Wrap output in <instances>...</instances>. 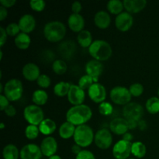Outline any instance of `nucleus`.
Wrapping results in <instances>:
<instances>
[{
  "instance_id": "obj_1",
  "label": "nucleus",
  "mask_w": 159,
  "mask_h": 159,
  "mask_svg": "<svg viewBox=\"0 0 159 159\" xmlns=\"http://www.w3.org/2000/svg\"><path fill=\"white\" fill-rule=\"evenodd\" d=\"M93 111L89 106L82 104L79 106H73L67 111L65 117L66 121L71 123L75 127L84 125L91 120Z\"/></svg>"
},
{
  "instance_id": "obj_2",
  "label": "nucleus",
  "mask_w": 159,
  "mask_h": 159,
  "mask_svg": "<svg viewBox=\"0 0 159 159\" xmlns=\"http://www.w3.org/2000/svg\"><path fill=\"white\" fill-rule=\"evenodd\" d=\"M89 53L94 60L105 61L111 57L113 50L110 43L106 40H96L89 48Z\"/></svg>"
},
{
  "instance_id": "obj_3",
  "label": "nucleus",
  "mask_w": 159,
  "mask_h": 159,
  "mask_svg": "<svg viewBox=\"0 0 159 159\" xmlns=\"http://www.w3.org/2000/svg\"><path fill=\"white\" fill-rule=\"evenodd\" d=\"M66 34V26L60 21H51L43 27V36L51 43L61 41Z\"/></svg>"
},
{
  "instance_id": "obj_4",
  "label": "nucleus",
  "mask_w": 159,
  "mask_h": 159,
  "mask_svg": "<svg viewBox=\"0 0 159 159\" xmlns=\"http://www.w3.org/2000/svg\"><path fill=\"white\" fill-rule=\"evenodd\" d=\"M94 138V132L89 125L84 124L76 127L73 139L75 143L81 148H87L91 145Z\"/></svg>"
},
{
  "instance_id": "obj_5",
  "label": "nucleus",
  "mask_w": 159,
  "mask_h": 159,
  "mask_svg": "<svg viewBox=\"0 0 159 159\" xmlns=\"http://www.w3.org/2000/svg\"><path fill=\"white\" fill-rule=\"evenodd\" d=\"M23 93V83L20 79H12L6 82L3 95L10 102H16L21 99Z\"/></svg>"
},
{
  "instance_id": "obj_6",
  "label": "nucleus",
  "mask_w": 159,
  "mask_h": 159,
  "mask_svg": "<svg viewBox=\"0 0 159 159\" xmlns=\"http://www.w3.org/2000/svg\"><path fill=\"white\" fill-rule=\"evenodd\" d=\"M23 117L30 125L39 126L44 120V113L41 107L32 104L25 107L23 110Z\"/></svg>"
},
{
  "instance_id": "obj_7",
  "label": "nucleus",
  "mask_w": 159,
  "mask_h": 159,
  "mask_svg": "<svg viewBox=\"0 0 159 159\" xmlns=\"http://www.w3.org/2000/svg\"><path fill=\"white\" fill-rule=\"evenodd\" d=\"M110 97L113 103L124 107L130 102L132 96L129 89L119 85V86L113 87L110 90Z\"/></svg>"
},
{
  "instance_id": "obj_8",
  "label": "nucleus",
  "mask_w": 159,
  "mask_h": 159,
  "mask_svg": "<svg viewBox=\"0 0 159 159\" xmlns=\"http://www.w3.org/2000/svg\"><path fill=\"white\" fill-rule=\"evenodd\" d=\"M123 115L127 120L140 121L144 116V108L138 102H130L123 108Z\"/></svg>"
},
{
  "instance_id": "obj_9",
  "label": "nucleus",
  "mask_w": 159,
  "mask_h": 159,
  "mask_svg": "<svg viewBox=\"0 0 159 159\" xmlns=\"http://www.w3.org/2000/svg\"><path fill=\"white\" fill-rule=\"evenodd\" d=\"M94 143L101 150L110 148L113 143V136L110 130L106 128L100 129L95 134Z\"/></svg>"
},
{
  "instance_id": "obj_10",
  "label": "nucleus",
  "mask_w": 159,
  "mask_h": 159,
  "mask_svg": "<svg viewBox=\"0 0 159 159\" xmlns=\"http://www.w3.org/2000/svg\"><path fill=\"white\" fill-rule=\"evenodd\" d=\"M89 97L95 103H102L107 99V93L105 86L99 82H95L88 89Z\"/></svg>"
},
{
  "instance_id": "obj_11",
  "label": "nucleus",
  "mask_w": 159,
  "mask_h": 159,
  "mask_svg": "<svg viewBox=\"0 0 159 159\" xmlns=\"http://www.w3.org/2000/svg\"><path fill=\"white\" fill-rule=\"evenodd\" d=\"M132 143L121 139L113 147V155L116 159H128L131 154Z\"/></svg>"
},
{
  "instance_id": "obj_12",
  "label": "nucleus",
  "mask_w": 159,
  "mask_h": 159,
  "mask_svg": "<svg viewBox=\"0 0 159 159\" xmlns=\"http://www.w3.org/2000/svg\"><path fill=\"white\" fill-rule=\"evenodd\" d=\"M134 24L133 16L127 12H123L115 19V26L120 32H127Z\"/></svg>"
},
{
  "instance_id": "obj_13",
  "label": "nucleus",
  "mask_w": 159,
  "mask_h": 159,
  "mask_svg": "<svg viewBox=\"0 0 159 159\" xmlns=\"http://www.w3.org/2000/svg\"><path fill=\"white\" fill-rule=\"evenodd\" d=\"M67 98L71 105H82L85 99V90L82 89L78 85H71Z\"/></svg>"
},
{
  "instance_id": "obj_14",
  "label": "nucleus",
  "mask_w": 159,
  "mask_h": 159,
  "mask_svg": "<svg viewBox=\"0 0 159 159\" xmlns=\"http://www.w3.org/2000/svg\"><path fill=\"white\" fill-rule=\"evenodd\" d=\"M20 159H41L42 154L40 146L35 144H27L20 151Z\"/></svg>"
},
{
  "instance_id": "obj_15",
  "label": "nucleus",
  "mask_w": 159,
  "mask_h": 159,
  "mask_svg": "<svg viewBox=\"0 0 159 159\" xmlns=\"http://www.w3.org/2000/svg\"><path fill=\"white\" fill-rule=\"evenodd\" d=\"M85 68L86 75L91 76L94 79L95 82H98L99 77L103 72L104 66L101 61L93 59L87 62Z\"/></svg>"
},
{
  "instance_id": "obj_16",
  "label": "nucleus",
  "mask_w": 159,
  "mask_h": 159,
  "mask_svg": "<svg viewBox=\"0 0 159 159\" xmlns=\"http://www.w3.org/2000/svg\"><path fill=\"white\" fill-rule=\"evenodd\" d=\"M40 147L43 155L50 158V157L56 155L58 146H57V142L55 138L48 136L42 140Z\"/></svg>"
},
{
  "instance_id": "obj_17",
  "label": "nucleus",
  "mask_w": 159,
  "mask_h": 159,
  "mask_svg": "<svg viewBox=\"0 0 159 159\" xmlns=\"http://www.w3.org/2000/svg\"><path fill=\"white\" fill-rule=\"evenodd\" d=\"M129 130L128 121L125 118L116 117L110 123V130L116 135H124Z\"/></svg>"
},
{
  "instance_id": "obj_18",
  "label": "nucleus",
  "mask_w": 159,
  "mask_h": 159,
  "mask_svg": "<svg viewBox=\"0 0 159 159\" xmlns=\"http://www.w3.org/2000/svg\"><path fill=\"white\" fill-rule=\"evenodd\" d=\"M22 74H23V78L29 82L37 81L41 75L40 68L37 66V65L31 63V62L26 64L23 66V69H22Z\"/></svg>"
},
{
  "instance_id": "obj_19",
  "label": "nucleus",
  "mask_w": 159,
  "mask_h": 159,
  "mask_svg": "<svg viewBox=\"0 0 159 159\" xmlns=\"http://www.w3.org/2000/svg\"><path fill=\"white\" fill-rule=\"evenodd\" d=\"M18 24L21 32L28 34L35 30L37 22L34 16L31 14H25L20 17Z\"/></svg>"
},
{
  "instance_id": "obj_20",
  "label": "nucleus",
  "mask_w": 159,
  "mask_h": 159,
  "mask_svg": "<svg viewBox=\"0 0 159 159\" xmlns=\"http://www.w3.org/2000/svg\"><path fill=\"white\" fill-rule=\"evenodd\" d=\"M68 27L75 33H80L85 27V20L81 14L71 13L68 19Z\"/></svg>"
},
{
  "instance_id": "obj_21",
  "label": "nucleus",
  "mask_w": 159,
  "mask_h": 159,
  "mask_svg": "<svg viewBox=\"0 0 159 159\" xmlns=\"http://www.w3.org/2000/svg\"><path fill=\"white\" fill-rule=\"evenodd\" d=\"M124 9L126 12L132 14L139 13L146 7V0H124Z\"/></svg>"
},
{
  "instance_id": "obj_22",
  "label": "nucleus",
  "mask_w": 159,
  "mask_h": 159,
  "mask_svg": "<svg viewBox=\"0 0 159 159\" xmlns=\"http://www.w3.org/2000/svg\"><path fill=\"white\" fill-rule=\"evenodd\" d=\"M94 23L99 29H107L110 26L111 17L107 11L100 10L96 13L94 16Z\"/></svg>"
},
{
  "instance_id": "obj_23",
  "label": "nucleus",
  "mask_w": 159,
  "mask_h": 159,
  "mask_svg": "<svg viewBox=\"0 0 159 159\" xmlns=\"http://www.w3.org/2000/svg\"><path fill=\"white\" fill-rule=\"evenodd\" d=\"M58 50L60 54L64 58L70 59L75 54L76 45L72 40H66L60 43Z\"/></svg>"
},
{
  "instance_id": "obj_24",
  "label": "nucleus",
  "mask_w": 159,
  "mask_h": 159,
  "mask_svg": "<svg viewBox=\"0 0 159 159\" xmlns=\"http://www.w3.org/2000/svg\"><path fill=\"white\" fill-rule=\"evenodd\" d=\"M38 127L42 134L48 137L55 131L57 129V124L53 120L50 119V118H46L40 123Z\"/></svg>"
},
{
  "instance_id": "obj_25",
  "label": "nucleus",
  "mask_w": 159,
  "mask_h": 159,
  "mask_svg": "<svg viewBox=\"0 0 159 159\" xmlns=\"http://www.w3.org/2000/svg\"><path fill=\"white\" fill-rule=\"evenodd\" d=\"M76 127L71 124V123L65 121L59 127L58 134L59 136L62 138V139L68 140L70 139L71 138H73L75 132Z\"/></svg>"
},
{
  "instance_id": "obj_26",
  "label": "nucleus",
  "mask_w": 159,
  "mask_h": 159,
  "mask_svg": "<svg viewBox=\"0 0 159 159\" xmlns=\"http://www.w3.org/2000/svg\"><path fill=\"white\" fill-rule=\"evenodd\" d=\"M77 40L79 44L83 48H89L93 43V36L87 30H83L78 34Z\"/></svg>"
},
{
  "instance_id": "obj_27",
  "label": "nucleus",
  "mask_w": 159,
  "mask_h": 159,
  "mask_svg": "<svg viewBox=\"0 0 159 159\" xmlns=\"http://www.w3.org/2000/svg\"><path fill=\"white\" fill-rule=\"evenodd\" d=\"M14 43L17 48L20 50H26L29 48L31 43V39L29 34L25 33H20L16 37H15Z\"/></svg>"
},
{
  "instance_id": "obj_28",
  "label": "nucleus",
  "mask_w": 159,
  "mask_h": 159,
  "mask_svg": "<svg viewBox=\"0 0 159 159\" xmlns=\"http://www.w3.org/2000/svg\"><path fill=\"white\" fill-rule=\"evenodd\" d=\"M2 156L4 159H19L20 158L19 149L12 144L5 146L2 150Z\"/></svg>"
},
{
  "instance_id": "obj_29",
  "label": "nucleus",
  "mask_w": 159,
  "mask_h": 159,
  "mask_svg": "<svg viewBox=\"0 0 159 159\" xmlns=\"http://www.w3.org/2000/svg\"><path fill=\"white\" fill-rule=\"evenodd\" d=\"M48 100V95L43 89H37L34 92L32 95V101L35 105L43 106L47 103Z\"/></svg>"
},
{
  "instance_id": "obj_30",
  "label": "nucleus",
  "mask_w": 159,
  "mask_h": 159,
  "mask_svg": "<svg viewBox=\"0 0 159 159\" xmlns=\"http://www.w3.org/2000/svg\"><path fill=\"white\" fill-rule=\"evenodd\" d=\"M107 10L113 15L118 16L124 12V2L120 0H110L107 2Z\"/></svg>"
},
{
  "instance_id": "obj_31",
  "label": "nucleus",
  "mask_w": 159,
  "mask_h": 159,
  "mask_svg": "<svg viewBox=\"0 0 159 159\" xmlns=\"http://www.w3.org/2000/svg\"><path fill=\"white\" fill-rule=\"evenodd\" d=\"M147 148L145 144L141 141H135L132 143L131 154L138 158H142L145 156Z\"/></svg>"
},
{
  "instance_id": "obj_32",
  "label": "nucleus",
  "mask_w": 159,
  "mask_h": 159,
  "mask_svg": "<svg viewBox=\"0 0 159 159\" xmlns=\"http://www.w3.org/2000/svg\"><path fill=\"white\" fill-rule=\"evenodd\" d=\"M70 87H71V84L68 82H60L54 85L53 91L55 96L58 97H64L65 96H68Z\"/></svg>"
},
{
  "instance_id": "obj_33",
  "label": "nucleus",
  "mask_w": 159,
  "mask_h": 159,
  "mask_svg": "<svg viewBox=\"0 0 159 159\" xmlns=\"http://www.w3.org/2000/svg\"><path fill=\"white\" fill-rule=\"evenodd\" d=\"M145 107L147 111L151 114H156L159 113V98L151 97L146 101Z\"/></svg>"
},
{
  "instance_id": "obj_34",
  "label": "nucleus",
  "mask_w": 159,
  "mask_h": 159,
  "mask_svg": "<svg viewBox=\"0 0 159 159\" xmlns=\"http://www.w3.org/2000/svg\"><path fill=\"white\" fill-rule=\"evenodd\" d=\"M52 70L56 75H62L68 70V65L66 62L62 59L54 60V61L52 63Z\"/></svg>"
},
{
  "instance_id": "obj_35",
  "label": "nucleus",
  "mask_w": 159,
  "mask_h": 159,
  "mask_svg": "<svg viewBox=\"0 0 159 159\" xmlns=\"http://www.w3.org/2000/svg\"><path fill=\"white\" fill-rule=\"evenodd\" d=\"M93 83H95L94 79L91 77V76L88 75H85L82 76V77L79 79V82H78V85L83 90H87L88 91L89 89L93 85Z\"/></svg>"
},
{
  "instance_id": "obj_36",
  "label": "nucleus",
  "mask_w": 159,
  "mask_h": 159,
  "mask_svg": "<svg viewBox=\"0 0 159 159\" xmlns=\"http://www.w3.org/2000/svg\"><path fill=\"white\" fill-rule=\"evenodd\" d=\"M40 133L38 126L29 124L25 129V136L29 140H35L39 136Z\"/></svg>"
},
{
  "instance_id": "obj_37",
  "label": "nucleus",
  "mask_w": 159,
  "mask_h": 159,
  "mask_svg": "<svg viewBox=\"0 0 159 159\" xmlns=\"http://www.w3.org/2000/svg\"><path fill=\"white\" fill-rule=\"evenodd\" d=\"M99 112L103 116H110L113 113V107L112 104L109 102H103L99 104Z\"/></svg>"
},
{
  "instance_id": "obj_38",
  "label": "nucleus",
  "mask_w": 159,
  "mask_h": 159,
  "mask_svg": "<svg viewBox=\"0 0 159 159\" xmlns=\"http://www.w3.org/2000/svg\"><path fill=\"white\" fill-rule=\"evenodd\" d=\"M129 90L132 96L139 97L144 93V86L141 83H134L129 87Z\"/></svg>"
},
{
  "instance_id": "obj_39",
  "label": "nucleus",
  "mask_w": 159,
  "mask_h": 159,
  "mask_svg": "<svg viewBox=\"0 0 159 159\" xmlns=\"http://www.w3.org/2000/svg\"><path fill=\"white\" fill-rule=\"evenodd\" d=\"M37 83L42 89H48L51 84V78L46 74H41L40 75V77L38 78V79L37 80Z\"/></svg>"
},
{
  "instance_id": "obj_40",
  "label": "nucleus",
  "mask_w": 159,
  "mask_h": 159,
  "mask_svg": "<svg viewBox=\"0 0 159 159\" xmlns=\"http://www.w3.org/2000/svg\"><path fill=\"white\" fill-rule=\"evenodd\" d=\"M6 33L10 37H16L20 32V26H19L18 23H11L6 26Z\"/></svg>"
},
{
  "instance_id": "obj_41",
  "label": "nucleus",
  "mask_w": 159,
  "mask_h": 159,
  "mask_svg": "<svg viewBox=\"0 0 159 159\" xmlns=\"http://www.w3.org/2000/svg\"><path fill=\"white\" fill-rule=\"evenodd\" d=\"M30 6L36 12H42L45 9L46 2L43 0H31L30 2Z\"/></svg>"
},
{
  "instance_id": "obj_42",
  "label": "nucleus",
  "mask_w": 159,
  "mask_h": 159,
  "mask_svg": "<svg viewBox=\"0 0 159 159\" xmlns=\"http://www.w3.org/2000/svg\"><path fill=\"white\" fill-rule=\"evenodd\" d=\"M75 159H96V157L90 151L82 150L79 155H76Z\"/></svg>"
},
{
  "instance_id": "obj_43",
  "label": "nucleus",
  "mask_w": 159,
  "mask_h": 159,
  "mask_svg": "<svg viewBox=\"0 0 159 159\" xmlns=\"http://www.w3.org/2000/svg\"><path fill=\"white\" fill-rule=\"evenodd\" d=\"M10 101L3 94L0 95V110L2 111H4L10 104H9Z\"/></svg>"
},
{
  "instance_id": "obj_44",
  "label": "nucleus",
  "mask_w": 159,
  "mask_h": 159,
  "mask_svg": "<svg viewBox=\"0 0 159 159\" xmlns=\"http://www.w3.org/2000/svg\"><path fill=\"white\" fill-rule=\"evenodd\" d=\"M82 5L80 2L75 1L72 3V5H71V11H72V13L80 14L79 12L82 11Z\"/></svg>"
},
{
  "instance_id": "obj_45",
  "label": "nucleus",
  "mask_w": 159,
  "mask_h": 159,
  "mask_svg": "<svg viewBox=\"0 0 159 159\" xmlns=\"http://www.w3.org/2000/svg\"><path fill=\"white\" fill-rule=\"evenodd\" d=\"M0 34H1V36H0V47L2 48L7 40L8 34L6 33V29H4L3 27H0Z\"/></svg>"
},
{
  "instance_id": "obj_46",
  "label": "nucleus",
  "mask_w": 159,
  "mask_h": 159,
  "mask_svg": "<svg viewBox=\"0 0 159 159\" xmlns=\"http://www.w3.org/2000/svg\"><path fill=\"white\" fill-rule=\"evenodd\" d=\"M4 113L5 114L7 115L9 117H12V116H14L16 114V108L12 105H9V107L4 110Z\"/></svg>"
},
{
  "instance_id": "obj_47",
  "label": "nucleus",
  "mask_w": 159,
  "mask_h": 159,
  "mask_svg": "<svg viewBox=\"0 0 159 159\" xmlns=\"http://www.w3.org/2000/svg\"><path fill=\"white\" fill-rule=\"evenodd\" d=\"M16 3V0H0V4L2 6L6 8H11L12 6H15V4Z\"/></svg>"
},
{
  "instance_id": "obj_48",
  "label": "nucleus",
  "mask_w": 159,
  "mask_h": 159,
  "mask_svg": "<svg viewBox=\"0 0 159 159\" xmlns=\"http://www.w3.org/2000/svg\"><path fill=\"white\" fill-rule=\"evenodd\" d=\"M8 11L7 9L3 6H0V21H3L7 17Z\"/></svg>"
},
{
  "instance_id": "obj_49",
  "label": "nucleus",
  "mask_w": 159,
  "mask_h": 159,
  "mask_svg": "<svg viewBox=\"0 0 159 159\" xmlns=\"http://www.w3.org/2000/svg\"><path fill=\"white\" fill-rule=\"evenodd\" d=\"M81 151H82V148H81L80 146L78 145V144H75L71 147V152H72V153L74 154V155H79L81 152Z\"/></svg>"
},
{
  "instance_id": "obj_50",
  "label": "nucleus",
  "mask_w": 159,
  "mask_h": 159,
  "mask_svg": "<svg viewBox=\"0 0 159 159\" xmlns=\"http://www.w3.org/2000/svg\"><path fill=\"white\" fill-rule=\"evenodd\" d=\"M138 128L141 130H145L147 129V123H146L145 120H141L140 121H138Z\"/></svg>"
},
{
  "instance_id": "obj_51",
  "label": "nucleus",
  "mask_w": 159,
  "mask_h": 159,
  "mask_svg": "<svg viewBox=\"0 0 159 159\" xmlns=\"http://www.w3.org/2000/svg\"><path fill=\"white\" fill-rule=\"evenodd\" d=\"M122 139L124 140V141H129V142H131L132 140L134 139V136H133V134H132L127 132V133L124 134L123 135Z\"/></svg>"
},
{
  "instance_id": "obj_52",
  "label": "nucleus",
  "mask_w": 159,
  "mask_h": 159,
  "mask_svg": "<svg viewBox=\"0 0 159 159\" xmlns=\"http://www.w3.org/2000/svg\"><path fill=\"white\" fill-rule=\"evenodd\" d=\"M128 121L129 130H134L138 126V122L135 120H127Z\"/></svg>"
},
{
  "instance_id": "obj_53",
  "label": "nucleus",
  "mask_w": 159,
  "mask_h": 159,
  "mask_svg": "<svg viewBox=\"0 0 159 159\" xmlns=\"http://www.w3.org/2000/svg\"><path fill=\"white\" fill-rule=\"evenodd\" d=\"M48 159H62V158H61V156H59V155H53V156L48 158Z\"/></svg>"
},
{
  "instance_id": "obj_54",
  "label": "nucleus",
  "mask_w": 159,
  "mask_h": 159,
  "mask_svg": "<svg viewBox=\"0 0 159 159\" xmlns=\"http://www.w3.org/2000/svg\"><path fill=\"white\" fill-rule=\"evenodd\" d=\"M5 127H6V126H5L4 123H1V124H0V129H1V130H3Z\"/></svg>"
},
{
  "instance_id": "obj_55",
  "label": "nucleus",
  "mask_w": 159,
  "mask_h": 159,
  "mask_svg": "<svg viewBox=\"0 0 159 159\" xmlns=\"http://www.w3.org/2000/svg\"><path fill=\"white\" fill-rule=\"evenodd\" d=\"M2 57H3V52H2V50H0V60H2Z\"/></svg>"
},
{
  "instance_id": "obj_56",
  "label": "nucleus",
  "mask_w": 159,
  "mask_h": 159,
  "mask_svg": "<svg viewBox=\"0 0 159 159\" xmlns=\"http://www.w3.org/2000/svg\"><path fill=\"white\" fill-rule=\"evenodd\" d=\"M158 96H159V89H158Z\"/></svg>"
},
{
  "instance_id": "obj_57",
  "label": "nucleus",
  "mask_w": 159,
  "mask_h": 159,
  "mask_svg": "<svg viewBox=\"0 0 159 159\" xmlns=\"http://www.w3.org/2000/svg\"><path fill=\"white\" fill-rule=\"evenodd\" d=\"M128 159H134V158H128Z\"/></svg>"
}]
</instances>
